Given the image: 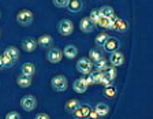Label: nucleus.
I'll return each mask as SVG.
<instances>
[{
	"label": "nucleus",
	"mask_w": 153,
	"mask_h": 119,
	"mask_svg": "<svg viewBox=\"0 0 153 119\" xmlns=\"http://www.w3.org/2000/svg\"><path fill=\"white\" fill-rule=\"evenodd\" d=\"M15 19H16V22H18V25H21V26H30L33 23L34 15H33V13L30 10L23 8V10H19L18 13H16Z\"/></svg>",
	"instance_id": "obj_1"
},
{
	"label": "nucleus",
	"mask_w": 153,
	"mask_h": 119,
	"mask_svg": "<svg viewBox=\"0 0 153 119\" xmlns=\"http://www.w3.org/2000/svg\"><path fill=\"white\" fill-rule=\"evenodd\" d=\"M67 85H68V82H67L66 75L59 74V75H55L51 80V86L55 92H64L67 89Z\"/></svg>",
	"instance_id": "obj_2"
},
{
	"label": "nucleus",
	"mask_w": 153,
	"mask_h": 119,
	"mask_svg": "<svg viewBox=\"0 0 153 119\" xmlns=\"http://www.w3.org/2000/svg\"><path fill=\"white\" fill-rule=\"evenodd\" d=\"M57 32L60 33L62 36H71L74 32V23L71 19H66V18H63V19L59 21V23H57Z\"/></svg>",
	"instance_id": "obj_3"
},
{
	"label": "nucleus",
	"mask_w": 153,
	"mask_h": 119,
	"mask_svg": "<svg viewBox=\"0 0 153 119\" xmlns=\"http://www.w3.org/2000/svg\"><path fill=\"white\" fill-rule=\"evenodd\" d=\"M21 107L25 109L26 112H32L37 107V99L33 94H25L21 99Z\"/></svg>",
	"instance_id": "obj_4"
},
{
	"label": "nucleus",
	"mask_w": 153,
	"mask_h": 119,
	"mask_svg": "<svg viewBox=\"0 0 153 119\" xmlns=\"http://www.w3.org/2000/svg\"><path fill=\"white\" fill-rule=\"evenodd\" d=\"M76 70L79 71L81 74H89L93 68V63L89 58H81L76 62Z\"/></svg>",
	"instance_id": "obj_5"
},
{
	"label": "nucleus",
	"mask_w": 153,
	"mask_h": 119,
	"mask_svg": "<svg viewBox=\"0 0 153 119\" xmlns=\"http://www.w3.org/2000/svg\"><path fill=\"white\" fill-rule=\"evenodd\" d=\"M47 59L49 63H53V65L59 63L63 59V51L60 48H57V47H51L47 54Z\"/></svg>",
	"instance_id": "obj_6"
},
{
	"label": "nucleus",
	"mask_w": 153,
	"mask_h": 119,
	"mask_svg": "<svg viewBox=\"0 0 153 119\" xmlns=\"http://www.w3.org/2000/svg\"><path fill=\"white\" fill-rule=\"evenodd\" d=\"M119 47H120V41H119L116 37H108L105 44L102 45V48H104L105 52H108V54H112V52L118 51Z\"/></svg>",
	"instance_id": "obj_7"
},
{
	"label": "nucleus",
	"mask_w": 153,
	"mask_h": 119,
	"mask_svg": "<svg viewBox=\"0 0 153 119\" xmlns=\"http://www.w3.org/2000/svg\"><path fill=\"white\" fill-rule=\"evenodd\" d=\"M109 63H111V66H114V67H120L124 63V55L122 54L119 49L112 52L111 56H109Z\"/></svg>",
	"instance_id": "obj_8"
},
{
	"label": "nucleus",
	"mask_w": 153,
	"mask_h": 119,
	"mask_svg": "<svg viewBox=\"0 0 153 119\" xmlns=\"http://www.w3.org/2000/svg\"><path fill=\"white\" fill-rule=\"evenodd\" d=\"M21 45H22V49H23L25 52H33V51H36V48L38 47L37 40L33 39V37H27V39H23L22 42H21Z\"/></svg>",
	"instance_id": "obj_9"
},
{
	"label": "nucleus",
	"mask_w": 153,
	"mask_h": 119,
	"mask_svg": "<svg viewBox=\"0 0 153 119\" xmlns=\"http://www.w3.org/2000/svg\"><path fill=\"white\" fill-rule=\"evenodd\" d=\"M79 29L82 33H90L96 29V25L90 21V18L85 16V18H82V19L79 21Z\"/></svg>",
	"instance_id": "obj_10"
},
{
	"label": "nucleus",
	"mask_w": 153,
	"mask_h": 119,
	"mask_svg": "<svg viewBox=\"0 0 153 119\" xmlns=\"http://www.w3.org/2000/svg\"><path fill=\"white\" fill-rule=\"evenodd\" d=\"M82 7H83L82 0H68L66 8L68 10V13L76 14V13H79V11L82 10Z\"/></svg>",
	"instance_id": "obj_11"
},
{
	"label": "nucleus",
	"mask_w": 153,
	"mask_h": 119,
	"mask_svg": "<svg viewBox=\"0 0 153 119\" xmlns=\"http://www.w3.org/2000/svg\"><path fill=\"white\" fill-rule=\"evenodd\" d=\"M96 28H102V29H109L114 30V21L111 18H107V16H100L97 22H96Z\"/></svg>",
	"instance_id": "obj_12"
},
{
	"label": "nucleus",
	"mask_w": 153,
	"mask_h": 119,
	"mask_svg": "<svg viewBox=\"0 0 153 119\" xmlns=\"http://www.w3.org/2000/svg\"><path fill=\"white\" fill-rule=\"evenodd\" d=\"M37 44L41 48H51L52 45H53V37L51 34H42L38 37Z\"/></svg>",
	"instance_id": "obj_13"
},
{
	"label": "nucleus",
	"mask_w": 153,
	"mask_h": 119,
	"mask_svg": "<svg viewBox=\"0 0 153 119\" xmlns=\"http://www.w3.org/2000/svg\"><path fill=\"white\" fill-rule=\"evenodd\" d=\"M32 82H33V77L26 75V74H23V73H21V74L18 75V78H16V84L21 88H29L32 85Z\"/></svg>",
	"instance_id": "obj_14"
},
{
	"label": "nucleus",
	"mask_w": 153,
	"mask_h": 119,
	"mask_svg": "<svg viewBox=\"0 0 153 119\" xmlns=\"http://www.w3.org/2000/svg\"><path fill=\"white\" fill-rule=\"evenodd\" d=\"M73 89L76 93H85L86 90H88V85L83 81V78H78V80H75L73 82Z\"/></svg>",
	"instance_id": "obj_15"
},
{
	"label": "nucleus",
	"mask_w": 153,
	"mask_h": 119,
	"mask_svg": "<svg viewBox=\"0 0 153 119\" xmlns=\"http://www.w3.org/2000/svg\"><path fill=\"white\" fill-rule=\"evenodd\" d=\"M76 55H78V49L73 44L67 45L66 48L63 49V56H66L67 59H74V58H76Z\"/></svg>",
	"instance_id": "obj_16"
},
{
	"label": "nucleus",
	"mask_w": 153,
	"mask_h": 119,
	"mask_svg": "<svg viewBox=\"0 0 153 119\" xmlns=\"http://www.w3.org/2000/svg\"><path fill=\"white\" fill-rule=\"evenodd\" d=\"M127 28H128V23L124 19H122V18H118V19L114 22V30H116V32H119V33L127 32Z\"/></svg>",
	"instance_id": "obj_17"
},
{
	"label": "nucleus",
	"mask_w": 153,
	"mask_h": 119,
	"mask_svg": "<svg viewBox=\"0 0 153 119\" xmlns=\"http://www.w3.org/2000/svg\"><path fill=\"white\" fill-rule=\"evenodd\" d=\"M79 106H81L79 100H76V99H70L66 104H64V111H66V112L73 114V111H75V109L78 108Z\"/></svg>",
	"instance_id": "obj_18"
},
{
	"label": "nucleus",
	"mask_w": 153,
	"mask_h": 119,
	"mask_svg": "<svg viewBox=\"0 0 153 119\" xmlns=\"http://www.w3.org/2000/svg\"><path fill=\"white\" fill-rule=\"evenodd\" d=\"M93 109L99 114V116H105L109 112V106L108 104H105V103H97Z\"/></svg>",
	"instance_id": "obj_19"
},
{
	"label": "nucleus",
	"mask_w": 153,
	"mask_h": 119,
	"mask_svg": "<svg viewBox=\"0 0 153 119\" xmlns=\"http://www.w3.org/2000/svg\"><path fill=\"white\" fill-rule=\"evenodd\" d=\"M3 54L7 55L8 58H11L14 62H16L19 59V49L16 47H8V48H6V51Z\"/></svg>",
	"instance_id": "obj_20"
},
{
	"label": "nucleus",
	"mask_w": 153,
	"mask_h": 119,
	"mask_svg": "<svg viewBox=\"0 0 153 119\" xmlns=\"http://www.w3.org/2000/svg\"><path fill=\"white\" fill-rule=\"evenodd\" d=\"M116 93H118L116 86H114V85H108V86H105L104 92H102V96L107 97V99H114V97H116Z\"/></svg>",
	"instance_id": "obj_21"
},
{
	"label": "nucleus",
	"mask_w": 153,
	"mask_h": 119,
	"mask_svg": "<svg viewBox=\"0 0 153 119\" xmlns=\"http://www.w3.org/2000/svg\"><path fill=\"white\" fill-rule=\"evenodd\" d=\"M93 67H96V70H100V71H105L107 68L109 67V63L107 59L101 58L100 60L97 62H93Z\"/></svg>",
	"instance_id": "obj_22"
},
{
	"label": "nucleus",
	"mask_w": 153,
	"mask_h": 119,
	"mask_svg": "<svg viewBox=\"0 0 153 119\" xmlns=\"http://www.w3.org/2000/svg\"><path fill=\"white\" fill-rule=\"evenodd\" d=\"M22 73L26 75H30V77H33V75L36 74V66L33 65V63H23L22 65Z\"/></svg>",
	"instance_id": "obj_23"
},
{
	"label": "nucleus",
	"mask_w": 153,
	"mask_h": 119,
	"mask_svg": "<svg viewBox=\"0 0 153 119\" xmlns=\"http://www.w3.org/2000/svg\"><path fill=\"white\" fill-rule=\"evenodd\" d=\"M101 58H102V52L100 51L99 48H92L89 51V59L92 62H97V60H100Z\"/></svg>",
	"instance_id": "obj_24"
},
{
	"label": "nucleus",
	"mask_w": 153,
	"mask_h": 119,
	"mask_svg": "<svg viewBox=\"0 0 153 119\" xmlns=\"http://www.w3.org/2000/svg\"><path fill=\"white\" fill-rule=\"evenodd\" d=\"M109 36L105 32L102 33H99V34L96 36V39H94V44L97 45V47H102V45L105 44V41H107V39H108Z\"/></svg>",
	"instance_id": "obj_25"
},
{
	"label": "nucleus",
	"mask_w": 153,
	"mask_h": 119,
	"mask_svg": "<svg viewBox=\"0 0 153 119\" xmlns=\"http://www.w3.org/2000/svg\"><path fill=\"white\" fill-rule=\"evenodd\" d=\"M90 75L93 78V82L94 84H101L102 80H104V71H100V70H96V71H90Z\"/></svg>",
	"instance_id": "obj_26"
},
{
	"label": "nucleus",
	"mask_w": 153,
	"mask_h": 119,
	"mask_svg": "<svg viewBox=\"0 0 153 119\" xmlns=\"http://www.w3.org/2000/svg\"><path fill=\"white\" fill-rule=\"evenodd\" d=\"M99 11H100V14H101L102 16H107V18H109V16H112L115 14V10L112 8L111 6H102Z\"/></svg>",
	"instance_id": "obj_27"
},
{
	"label": "nucleus",
	"mask_w": 153,
	"mask_h": 119,
	"mask_svg": "<svg viewBox=\"0 0 153 119\" xmlns=\"http://www.w3.org/2000/svg\"><path fill=\"white\" fill-rule=\"evenodd\" d=\"M0 58H1V60H3V65H4V68H10V67H13L14 66V63H15V62L13 60V59L11 58H8V56H7V55H0Z\"/></svg>",
	"instance_id": "obj_28"
},
{
	"label": "nucleus",
	"mask_w": 153,
	"mask_h": 119,
	"mask_svg": "<svg viewBox=\"0 0 153 119\" xmlns=\"http://www.w3.org/2000/svg\"><path fill=\"white\" fill-rule=\"evenodd\" d=\"M79 108H81V111H82L83 118H89L90 111L93 109V108H92V106H90V104H81Z\"/></svg>",
	"instance_id": "obj_29"
},
{
	"label": "nucleus",
	"mask_w": 153,
	"mask_h": 119,
	"mask_svg": "<svg viewBox=\"0 0 153 119\" xmlns=\"http://www.w3.org/2000/svg\"><path fill=\"white\" fill-rule=\"evenodd\" d=\"M100 16H101V14H100V11L97 10V8H93V10L90 11L89 18H90V21H92V22L94 23V25H96V22H97V19H99Z\"/></svg>",
	"instance_id": "obj_30"
},
{
	"label": "nucleus",
	"mask_w": 153,
	"mask_h": 119,
	"mask_svg": "<svg viewBox=\"0 0 153 119\" xmlns=\"http://www.w3.org/2000/svg\"><path fill=\"white\" fill-rule=\"evenodd\" d=\"M52 3L57 8H64L67 6V3H68V0H52Z\"/></svg>",
	"instance_id": "obj_31"
},
{
	"label": "nucleus",
	"mask_w": 153,
	"mask_h": 119,
	"mask_svg": "<svg viewBox=\"0 0 153 119\" xmlns=\"http://www.w3.org/2000/svg\"><path fill=\"white\" fill-rule=\"evenodd\" d=\"M6 119H21V114L16 111H11L6 115Z\"/></svg>",
	"instance_id": "obj_32"
},
{
	"label": "nucleus",
	"mask_w": 153,
	"mask_h": 119,
	"mask_svg": "<svg viewBox=\"0 0 153 119\" xmlns=\"http://www.w3.org/2000/svg\"><path fill=\"white\" fill-rule=\"evenodd\" d=\"M86 75V74H85ZM83 78V81H85L86 82V85H88V86H89V85H92V84H94V82H93V78H92V75H90V73L88 75H86V77H82Z\"/></svg>",
	"instance_id": "obj_33"
},
{
	"label": "nucleus",
	"mask_w": 153,
	"mask_h": 119,
	"mask_svg": "<svg viewBox=\"0 0 153 119\" xmlns=\"http://www.w3.org/2000/svg\"><path fill=\"white\" fill-rule=\"evenodd\" d=\"M73 116H74V118H78V119L83 118V115H82V111H81V108H79V107H78V108H76L75 111H73Z\"/></svg>",
	"instance_id": "obj_34"
},
{
	"label": "nucleus",
	"mask_w": 153,
	"mask_h": 119,
	"mask_svg": "<svg viewBox=\"0 0 153 119\" xmlns=\"http://www.w3.org/2000/svg\"><path fill=\"white\" fill-rule=\"evenodd\" d=\"M51 116L48 115V114H37L36 115V119H49Z\"/></svg>",
	"instance_id": "obj_35"
},
{
	"label": "nucleus",
	"mask_w": 153,
	"mask_h": 119,
	"mask_svg": "<svg viewBox=\"0 0 153 119\" xmlns=\"http://www.w3.org/2000/svg\"><path fill=\"white\" fill-rule=\"evenodd\" d=\"M89 118H92V119H96V118H100V116H99V114L96 112L94 109H92V111H90V114H89Z\"/></svg>",
	"instance_id": "obj_36"
},
{
	"label": "nucleus",
	"mask_w": 153,
	"mask_h": 119,
	"mask_svg": "<svg viewBox=\"0 0 153 119\" xmlns=\"http://www.w3.org/2000/svg\"><path fill=\"white\" fill-rule=\"evenodd\" d=\"M0 70H6V68H4V65H3V60H1V58H0Z\"/></svg>",
	"instance_id": "obj_37"
},
{
	"label": "nucleus",
	"mask_w": 153,
	"mask_h": 119,
	"mask_svg": "<svg viewBox=\"0 0 153 119\" xmlns=\"http://www.w3.org/2000/svg\"><path fill=\"white\" fill-rule=\"evenodd\" d=\"M0 19H1V11H0Z\"/></svg>",
	"instance_id": "obj_38"
},
{
	"label": "nucleus",
	"mask_w": 153,
	"mask_h": 119,
	"mask_svg": "<svg viewBox=\"0 0 153 119\" xmlns=\"http://www.w3.org/2000/svg\"><path fill=\"white\" fill-rule=\"evenodd\" d=\"M0 37H1V32H0Z\"/></svg>",
	"instance_id": "obj_39"
}]
</instances>
